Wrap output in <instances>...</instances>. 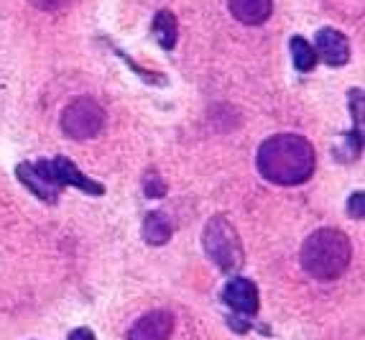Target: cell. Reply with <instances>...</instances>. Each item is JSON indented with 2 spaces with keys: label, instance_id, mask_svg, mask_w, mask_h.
Returning a JSON list of instances; mask_svg holds the SVG:
<instances>
[{
  "label": "cell",
  "instance_id": "13",
  "mask_svg": "<svg viewBox=\"0 0 365 340\" xmlns=\"http://www.w3.org/2000/svg\"><path fill=\"white\" fill-rule=\"evenodd\" d=\"M292 59H294V67L299 69V72H312L317 64V54H314V46H312L307 39L302 36H294L292 39Z\"/></svg>",
  "mask_w": 365,
  "mask_h": 340
},
{
  "label": "cell",
  "instance_id": "5",
  "mask_svg": "<svg viewBox=\"0 0 365 340\" xmlns=\"http://www.w3.org/2000/svg\"><path fill=\"white\" fill-rule=\"evenodd\" d=\"M38 164H41V169L51 176V182H56L59 187H64V184H72V187H79L82 192L95 194V197L105 194L103 184L82 174V171L77 169V164H74V161H69V159L56 156V159H51V161H46V159H38Z\"/></svg>",
  "mask_w": 365,
  "mask_h": 340
},
{
  "label": "cell",
  "instance_id": "2",
  "mask_svg": "<svg viewBox=\"0 0 365 340\" xmlns=\"http://www.w3.org/2000/svg\"><path fill=\"white\" fill-rule=\"evenodd\" d=\"M299 259L309 276L329 281L337 279L350 266L353 246H350V238L337 228H319L304 241Z\"/></svg>",
  "mask_w": 365,
  "mask_h": 340
},
{
  "label": "cell",
  "instance_id": "8",
  "mask_svg": "<svg viewBox=\"0 0 365 340\" xmlns=\"http://www.w3.org/2000/svg\"><path fill=\"white\" fill-rule=\"evenodd\" d=\"M314 54L322 56L329 67H342L350 61V41L335 29H322L317 34Z\"/></svg>",
  "mask_w": 365,
  "mask_h": 340
},
{
  "label": "cell",
  "instance_id": "17",
  "mask_svg": "<svg viewBox=\"0 0 365 340\" xmlns=\"http://www.w3.org/2000/svg\"><path fill=\"white\" fill-rule=\"evenodd\" d=\"M69 340H98V338H95V333L90 328H77L69 333Z\"/></svg>",
  "mask_w": 365,
  "mask_h": 340
},
{
  "label": "cell",
  "instance_id": "11",
  "mask_svg": "<svg viewBox=\"0 0 365 340\" xmlns=\"http://www.w3.org/2000/svg\"><path fill=\"white\" fill-rule=\"evenodd\" d=\"M171 233H174V225H171L166 213L153 210V213L146 215V220H143V241L148 246H164V243H169Z\"/></svg>",
  "mask_w": 365,
  "mask_h": 340
},
{
  "label": "cell",
  "instance_id": "15",
  "mask_svg": "<svg viewBox=\"0 0 365 340\" xmlns=\"http://www.w3.org/2000/svg\"><path fill=\"white\" fill-rule=\"evenodd\" d=\"M363 192H355L353 197H350V202H347V213H350V218H363Z\"/></svg>",
  "mask_w": 365,
  "mask_h": 340
},
{
  "label": "cell",
  "instance_id": "4",
  "mask_svg": "<svg viewBox=\"0 0 365 340\" xmlns=\"http://www.w3.org/2000/svg\"><path fill=\"white\" fill-rule=\"evenodd\" d=\"M105 110L92 97H74L61 113V131L74 141H87L103 131Z\"/></svg>",
  "mask_w": 365,
  "mask_h": 340
},
{
  "label": "cell",
  "instance_id": "12",
  "mask_svg": "<svg viewBox=\"0 0 365 340\" xmlns=\"http://www.w3.org/2000/svg\"><path fill=\"white\" fill-rule=\"evenodd\" d=\"M153 39L158 41V46L171 51V49L177 46V36H179V24H177V16L171 11H158L156 19H153Z\"/></svg>",
  "mask_w": 365,
  "mask_h": 340
},
{
  "label": "cell",
  "instance_id": "7",
  "mask_svg": "<svg viewBox=\"0 0 365 340\" xmlns=\"http://www.w3.org/2000/svg\"><path fill=\"white\" fill-rule=\"evenodd\" d=\"M16 176H19L21 182L29 187V192H34L38 200L43 202H51L54 205L59 200V192L61 187L56 182H51V176L41 169V164H19L16 166Z\"/></svg>",
  "mask_w": 365,
  "mask_h": 340
},
{
  "label": "cell",
  "instance_id": "14",
  "mask_svg": "<svg viewBox=\"0 0 365 340\" xmlns=\"http://www.w3.org/2000/svg\"><path fill=\"white\" fill-rule=\"evenodd\" d=\"M143 192H146V197H164L166 182L156 174V171H148L146 179H143Z\"/></svg>",
  "mask_w": 365,
  "mask_h": 340
},
{
  "label": "cell",
  "instance_id": "1",
  "mask_svg": "<svg viewBox=\"0 0 365 340\" xmlns=\"http://www.w3.org/2000/svg\"><path fill=\"white\" fill-rule=\"evenodd\" d=\"M256 166L263 179L274 184H284V187L304 184L309 182L317 166L314 146L297 134L271 136L258 149Z\"/></svg>",
  "mask_w": 365,
  "mask_h": 340
},
{
  "label": "cell",
  "instance_id": "6",
  "mask_svg": "<svg viewBox=\"0 0 365 340\" xmlns=\"http://www.w3.org/2000/svg\"><path fill=\"white\" fill-rule=\"evenodd\" d=\"M222 299H225L230 310H235L237 315L243 317H253L258 312V307H261V302H258V286L253 281L243 279V276H232L227 281Z\"/></svg>",
  "mask_w": 365,
  "mask_h": 340
},
{
  "label": "cell",
  "instance_id": "9",
  "mask_svg": "<svg viewBox=\"0 0 365 340\" xmlns=\"http://www.w3.org/2000/svg\"><path fill=\"white\" fill-rule=\"evenodd\" d=\"M174 330V315L166 310H156L143 315L128 333V340H169Z\"/></svg>",
  "mask_w": 365,
  "mask_h": 340
},
{
  "label": "cell",
  "instance_id": "3",
  "mask_svg": "<svg viewBox=\"0 0 365 340\" xmlns=\"http://www.w3.org/2000/svg\"><path fill=\"white\" fill-rule=\"evenodd\" d=\"M202 243H205V251L207 256L217 264L220 271L225 274H237L243 269L245 254H243V243L237 236L235 225L225 218V215H215L205 225V233H202Z\"/></svg>",
  "mask_w": 365,
  "mask_h": 340
},
{
  "label": "cell",
  "instance_id": "10",
  "mask_svg": "<svg viewBox=\"0 0 365 340\" xmlns=\"http://www.w3.org/2000/svg\"><path fill=\"white\" fill-rule=\"evenodd\" d=\"M232 19L245 26H261L274 13V0H227Z\"/></svg>",
  "mask_w": 365,
  "mask_h": 340
},
{
  "label": "cell",
  "instance_id": "16",
  "mask_svg": "<svg viewBox=\"0 0 365 340\" xmlns=\"http://www.w3.org/2000/svg\"><path fill=\"white\" fill-rule=\"evenodd\" d=\"M31 3H34L38 11H56V8H61L67 0H31Z\"/></svg>",
  "mask_w": 365,
  "mask_h": 340
}]
</instances>
